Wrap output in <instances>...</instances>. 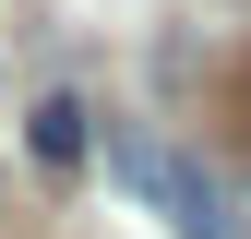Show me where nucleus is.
I'll return each instance as SVG.
<instances>
[{"label":"nucleus","mask_w":251,"mask_h":239,"mask_svg":"<svg viewBox=\"0 0 251 239\" xmlns=\"http://www.w3.org/2000/svg\"><path fill=\"white\" fill-rule=\"evenodd\" d=\"M96 143H108V179H120V191H144L155 215L179 227V239H239V215H227V191H215V179H203L192 156H179L168 132H144V120H108Z\"/></svg>","instance_id":"obj_1"},{"label":"nucleus","mask_w":251,"mask_h":239,"mask_svg":"<svg viewBox=\"0 0 251 239\" xmlns=\"http://www.w3.org/2000/svg\"><path fill=\"white\" fill-rule=\"evenodd\" d=\"M24 143H36L48 179H72L84 156H96V108H84V96H36V108H24Z\"/></svg>","instance_id":"obj_2"}]
</instances>
